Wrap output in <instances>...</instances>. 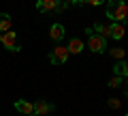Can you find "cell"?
Wrapping results in <instances>:
<instances>
[{"mask_svg": "<svg viewBox=\"0 0 128 116\" xmlns=\"http://www.w3.org/2000/svg\"><path fill=\"white\" fill-rule=\"evenodd\" d=\"M64 26L62 24H51V28H49V37H51V41H56V43H60L64 39Z\"/></svg>", "mask_w": 128, "mask_h": 116, "instance_id": "cell-7", "label": "cell"}, {"mask_svg": "<svg viewBox=\"0 0 128 116\" xmlns=\"http://www.w3.org/2000/svg\"><path fill=\"white\" fill-rule=\"evenodd\" d=\"M15 110L22 112V114H26V116H32V112H34V105H32L30 101H24V99H19V101H15Z\"/></svg>", "mask_w": 128, "mask_h": 116, "instance_id": "cell-9", "label": "cell"}, {"mask_svg": "<svg viewBox=\"0 0 128 116\" xmlns=\"http://www.w3.org/2000/svg\"><path fill=\"white\" fill-rule=\"evenodd\" d=\"M32 105H34L32 116H47V114H51V112H54V105H51V103H47V101H43V99L34 101Z\"/></svg>", "mask_w": 128, "mask_h": 116, "instance_id": "cell-6", "label": "cell"}, {"mask_svg": "<svg viewBox=\"0 0 128 116\" xmlns=\"http://www.w3.org/2000/svg\"><path fill=\"white\" fill-rule=\"evenodd\" d=\"M68 7V2H56V0H38L36 2V11L41 13H62L64 9Z\"/></svg>", "mask_w": 128, "mask_h": 116, "instance_id": "cell-2", "label": "cell"}, {"mask_svg": "<svg viewBox=\"0 0 128 116\" xmlns=\"http://www.w3.org/2000/svg\"><path fill=\"white\" fill-rule=\"evenodd\" d=\"M88 47H90V52H94V54H102V52L107 50V39L90 32L88 34Z\"/></svg>", "mask_w": 128, "mask_h": 116, "instance_id": "cell-5", "label": "cell"}, {"mask_svg": "<svg viewBox=\"0 0 128 116\" xmlns=\"http://www.w3.org/2000/svg\"><path fill=\"white\" fill-rule=\"evenodd\" d=\"M113 73H115V78H120V80H128V62H124V60L115 62Z\"/></svg>", "mask_w": 128, "mask_h": 116, "instance_id": "cell-10", "label": "cell"}, {"mask_svg": "<svg viewBox=\"0 0 128 116\" xmlns=\"http://www.w3.org/2000/svg\"><path fill=\"white\" fill-rule=\"evenodd\" d=\"M107 86L115 90V88H120V86H122V80H120V78H115V75H113V78L109 80V84H107Z\"/></svg>", "mask_w": 128, "mask_h": 116, "instance_id": "cell-14", "label": "cell"}, {"mask_svg": "<svg viewBox=\"0 0 128 116\" xmlns=\"http://www.w3.org/2000/svg\"><path fill=\"white\" fill-rule=\"evenodd\" d=\"M0 45H4L9 52H19V50H22V45H19V41H17V32H15V30H9V32L0 34Z\"/></svg>", "mask_w": 128, "mask_h": 116, "instance_id": "cell-4", "label": "cell"}, {"mask_svg": "<svg viewBox=\"0 0 128 116\" xmlns=\"http://www.w3.org/2000/svg\"><path fill=\"white\" fill-rule=\"evenodd\" d=\"M107 105L111 107V110H120V105H122V101H120V99H109V101H107Z\"/></svg>", "mask_w": 128, "mask_h": 116, "instance_id": "cell-15", "label": "cell"}, {"mask_svg": "<svg viewBox=\"0 0 128 116\" xmlns=\"http://www.w3.org/2000/svg\"><path fill=\"white\" fill-rule=\"evenodd\" d=\"M86 5H90V7H100L102 2H100V0H90V2H86Z\"/></svg>", "mask_w": 128, "mask_h": 116, "instance_id": "cell-16", "label": "cell"}, {"mask_svg": "<svg viewBox=\"0 0 128 116\" xmlns=\"http://www.w3.org/2000/svg\"><path fill=\"white\" fill-rule=\"evenodd\" d=\"M105 13L109 15L113 22H122L124 24V19H126V15H128V5L126 2H109Z\"/></svg>", "mask_w": 128, "mask_h": 116, "instance_id": "cell-1", "label": "cell"}, {"mask_svg": "<svg viewBox=\"0 0 128 116\" xmlns=\"http://www.w3.org/2000/svg\"><path fill=\"white\" fill-rule=\"evenodd\" d=\"M109 54L113 56V58H118V60H124V56H126V52H124L122 47H113V50H111Z\"/></svg>", "mask_w": 128, "mask_h": 116, "instance_id": "cell-13", "label": "cell"}, {"mask_svg": "<svg viewBox=\"0 0 128 116\" xmlns=\"http://www.w3.org/2000/svg\"><path fill=\"white\" fill-rule=\"evenodd\" d=\"M68 58H70V54H68V50H66V45H56L54 50L49 52L51 65H64V62H68Z\"/></svg>", "mask_w": 128, "mask_h": 116, "instance_id": "cell-3", "label": "cell"}, {"mask_svg": "<svg viewBox=\"0 0 128 116\" xmlns=\"http://www.w3.org/2000/svg\"><path fill=\"white\" fill-rule=\"evenodd\" d=\"M126 116H128V114H126Z\"/></svg>", "mask_w": 128, "mask_h": 116, "instance_id": "cell-18", "label": "cell"}, {"mask_svg": "<svg viewBox=\"0 0 128 116\" xmlns=\"http://www.w3.org/2000/svg\"><path fill=\"white\" fill-rule=\"evenodd\" d=\"M124 84H126V97H128V80H126V82H124Z\"/></svg>", "mask_w": 128, "mask_h": 116, "instance_id": "cell-17", "label": "cell"}, {"mask_svg": "<svg viewBox=\"0 0 128 116\" xmlns=\"http://www.w3.org/2000/svg\"><path fill=\"white\" fill-rule=\"evenodd\" d=\"M11 26H13V22H11V15L0 13V34L9 32V30H11Z\"/></svg>", "mask_w": 128, "mask_h": 116, "instance_id": "cell-12", "label": "cell"}, {"mask_svg": "<svg viewBox=\"0 0 128 116\" xmlns=\"http://www.w3.org/2000/svg\"><path fill=\"white\" fill-rule=\"evenodd\" d=\"M83 47H86V43H83L81 39H70L68 45H66V50H68V54H81Z\"/></svg>", "mask_w": 128, "mask_h": 116, "instance_id": "cell-11", "label": "cell"}, {"mask_svg": "<svg viewBox=\"0 0 128 116\" xmlns=\"http://www.w3.org/2000/svg\"><path fill=\"white\" fill-rule=\"evenodd\" d=\"M124 34H126V26H124L122 22H113L111 24V39L120 41V39H124Z\"/></svg>", "mask_w": 128, "mask_h": 116, "instance_id": "cell-8", "label": "cell"}]
</instances>
